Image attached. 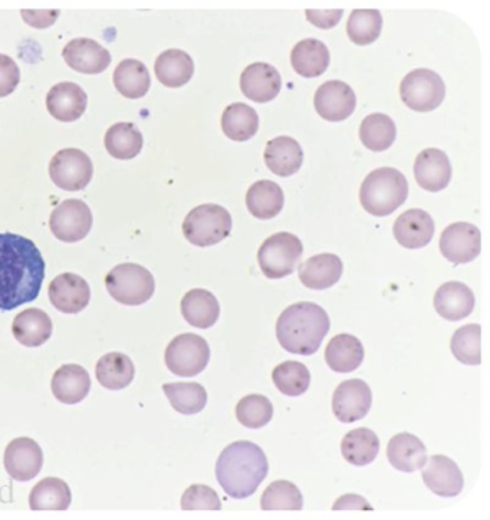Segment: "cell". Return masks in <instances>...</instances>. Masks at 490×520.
<instances>
[{"mask_svg":"<svg viewBox=\"0 0 490 520\" xmlns=\"http://www.w3.org/2000/svg\"><path fill=\"white\" fill-rule=\"evenodd\" d=\"M45 260L31 239L0 233V311H13L41 294Z\"/></svg>","mask_w":490,"mask_h":520,"instance_id":"1","label":"cell"},{"mask_svg":"<svg viewBox=\"0 0 490 520\" xmlns=\"http://www.w3.org/2000/svg\"><path fill=\"white\" fill-rule=\"evenodd\" d=\"M268 472L269 463L265 453L251 441L230 444L216 463L217 482L232 499H246L255 495Z\"/></svg>","mask_w":490,"mask_h":520,"instance_id":"2","label":"cell"},{"mask_svg":"<svg viewBox=\"0 0 490 520\" xmlns=\"http://www.w3.org/2000/svg\"><path fill=\"white\" fill-rule=\"evenodd\" d=\"M327 311L314 302L288 306L276 322V338L284 350L297 355H314L330 331Z\"/></svg>","mask_w":490,"mask_h":520,"instance_id":"3","label":"cell"},{"mask_svg":"<svg viewBox=\"0 0 490 520\" xmlns=\"http://www.w3.org/2000/svg\"><path fill=\"white\" fill-rule=\"evenodd\" d=\"M409 196V183L401 171L383 167L371 171L361 184L360 200L370 215L390 216Z\"/></svg>","mask_w":490,"mask_h":520,"instance_id":"4","label":"cell"},{"mask_svg":"<svg viewBox=\"0 0 490 520\" xmlns=\"http://www.w3.org/2000/svg\"><path fill=\"white\" fill-rule=\"evenodd\" d=\"M232 216L219 204L194 207L183 222L184 238L194 246L207 248L222 242L232 232Z\"/></svg>","mask_w":490,"mask_h":520,"instance_id":"5","label":"cell"},{"mask_svg":"<svg viewBox=\"0 0 490 520\" xmlns=\"http://www.w3.org/2000/svg\"><path fill=\"white\" fill-rule=\"evenodd\" d=\"M105 286L115 301L127 306L146 304L156 291L151 272L137 263L115 266L105 278Z\"/></svg>","mask_w":490,"mask_h":520,"instance_id":"6","label":"cell"},{"mask_svg":"<svg viewBox=\"0 0 490 520\" xmlns=\"http://www.w3.org/2000/svg\"><path fill=\"white\" fill-rule=\"evenodd\" d=\"M302 253L304 246L297 236L288 232L275 233L259 249V266L266 278H286L294 273Z\"/></svg>","mask_w":490,"mask_h":520,"instance_id":"7","label":"cell"},{"mask_svg":"<svg viewBox=\"0 0 490 520\" xmlns=\"http://www.w3.org/2000/svg\"><path fill=\"white\" fill-rule=\"evenodd\" d=\"M400 95L410 110L430 113L445 100V82L432 69H414L401 81Z\"/></svg>","mask_w":490,"mask_h":520,"instance_id":"8","label":"cell"},{"mask_svg":"<svg viewBox=\"0 0 490 520\" xmlns=\"http://www.w3.org/2000/svg\"><path fill=\"white\" fill-rule=\"evenodd\" d=\"M167 368L179 377H196L205 371L210 360V347L196 334L177 335L167 347Z\"/></svg>","mask_w":490,"mask_h":520,"instance_id":"9","label":"cell"},{"mask_svg":"<svg viewBox=\"0 0 490 520\" xmlns=\"http://www.w3.org/2000/svg\"><path fill=\"white\" fill-rule=\"evenodd\" d=\"M92 174L94 166L90 157L78 148L58 151L49 164L51 180L55 186L67 192H80L85 189L90 184Z\"/></svg>","mask_w":490,"mask_h":520,"instance_id":"10","label":"cell"},{"mask_svg":"<svg viewBox=\"0 0 490 520\" xmlns=\"http://www.w3.org/2000/svg\"><path fill=\"white\" fill-rule=\"evenodd\" d=\"M55 238L65 243H77L87 238L92 227V213L82 200H65L55 207L49 219Z\"/></svg>","mask_w":490,"mask_h":520,"instance_id":"11","label":"cell"},{"mask_svg":"<svg viewBox=\"0 0 490 520\" xmlns=\"http://www.w3.org/2000/svg\"><path fill=\"white\" fill-rule=\"evenodd\" d=\"M482 233L475 225L459 222L447 226L440 238V252L455 265L470 263L480 255Z\"/></svg>","mask_w":490,"mask_h":520,"instance_id":"12","label":"cell"},{"mask_svg":"<svg viewBox=\"0 0 490 520\" xmlns=\"http://www.w3.org/2000/svg\"><path fill=\"white\" fill-rule=\"evenodd\" d=\"M5 469L16 482H29L41 472L44 453L41 446L29 437H18L5 450Z\"/></svg>","mask_w":490,"mask_h":520,"instance_id":"13","label":"cell"},{"mask_svg":"<svg viewBox=\"0 0 490 520\" xmlns=\"http://www.w3.org/2000/svg\"><path fill=\"white\" fill-rule=\"evenodd\" d=\"M373 404L371 388L363 380H347L338 385L332 397V411L341 423L364 419Z\"/></svg>","mask_w":490,"mask_h":520,"instance_id":"14","label":"cell"},{"mask_svg":"<svg viewBox=\"0 0 490 520\" xmlns=\"http://www.w3.org/2000/svg\"><path fill=\"white\" fill-rule=\"evenodd\" d=\"M315 110L331 123L347 120L357 107V97L350 85L342 81H328L315 92Z\"/></svg>","mask_w":490,"mask_h":520,"instance_id":"15","label":"cell"},{"mask_svg":"<svg viewBox=\"0 0 490 520\" xmlns=\"http://www.w3.org/2000/svg\"><path fill=\"white\" fill-rule=\"evenodd\" d=\"M49 301L62 314H80L90 304L88 282L75 273L59 275L49 285Z\"/></svg>","mask_w":490,"mask_h":520,"instance_id":"16","label":"cell"},{"mask_svg":"<svg viewBox=\"0 0 490 520\" xmlns=\"http://www.w3.org/2000/svg\"><path fill=\"white\" fill-rule=\"evenodd\" d=\"M414 176L417 184L426 192H442L452 180V164L445 151L426 148L417 156Z\"/></svg>","mask_w":490,"mask_h":520,"instance_id":"17","label":"cell"},{"mask_svg":"<svg viewBox=\"0 0 490 520\" xmlns=\"http://www.w3.org/2000/svg\"><path fill=\"white\" fill-rule=\"evenodd\" d=\"M62 57L68 67L81 74H101L111 64L110 52L90 38L72 39L65 45Z\"/></svg>","mask_w":490,"mask_h":520,"instance_id":"18","label":"cell"},{"mask_svg":"<svg viewBox=\"0 0 490 520\" xmlns=\"http://www.w3.org/2000/svg\"><path fill=\"white\" fill-rule=\"evenodd\" d=\"M282 80L278 69L265 62L249 65L240 75V90L249 100L265 104L281 92Z\"/></svg>","mask_w":490,"mask_h":520,"instance_id":"19","label":"cell"},{"mask_svg":"<svg viewBox=\"0 0 490 520\" xmlns=\"http://www.w3.org/2000/svg\"><path fill=\"white\" fill-rule=\"evenodd\" d=\"M87 92L74 82H61L48 92L46 108L55 120L61 123H74L80 120L87 110Z\"/></svg>","mask_w":490,"mask_h":520,"instance_id":"20","label":"cell"},{"mask_svg":"<svg viewBox=\"0 0 490 520\" xmlns=\"http://www.w3.org/2000/svg\"><path fill=\"white\" fill-rule=\"evenodd\" d=\"M424 485L442 498H455L465 486L462 470L447 456H433L423 470Z\"/></svg>","mask_w":490,"mask_h":520,"instance_id":"21","label":"cell"},{"mask_svg":"<svg viewBox=\"0 0 490 520\" xmlns=\"http://www.w3.org/2000/svg\"><path fill=\"white\" fill-rule=\"evenodd\" d=\"M433 217L422 209H410L394 223V238L406 249H422L432 242Z\"/></svg>","mask_w":490,"mask_h":520,"instance_id":"22","label":"cell"},{"mask_svg":"<svg viewBox=\"0 0 490 520\" xmlns=\"http://www.w3.org/2000/svg\"><path fill=\"white\" fill-rule=\"evenodd\" d=\"M434 308L447 321H462L475 309V295L465 283L447 282L437 289Z\"/></svg>","mask_w":490,"mask_h":520,"instance_id":"23","label":"cell"},{"mask_svg":"<svg viewBox=\"0 0 490 520\" xmlns=\"http://www.w3.org/2000/svg\"><path fill=\"white\" fill-rule=\"evenodd\" d=\"M344 271L342 260L334 253L312 256L299 265V279L309 289L324 291L340 281Z\"/></svg>","mask_w":490,"mask_h":520,"instance_id":"24","label":"cell"},{"mask_svg":"<svg viewBox=\"0 0 490 520\" xmlns=\"http://www.w3.org/2000/svg\"><path fill=\"white\" fill-rule=\"evenodd\" d=\"M51 388L61 403L69 406L81 403L91 390L90 374L78 364L62 365L52 377Z\"/></svg>","mask_w":490,"mask_h":520,"instance_id":"25","label":"cell"},{"mask_svg":"<svg viewBox=\"0 0 490 520\" xmlns=\"http://www.w3.org/2000/svg\"><path fill=\"white\" fill-rule=\"evenodd\" d=\"M265 164L279 177L294 176L304 163V151L292 137H276L266 144Z\"/></svg>","mask_w":490,"mask_h":520,"instance_id":"26","label":"cell"},{"mask_svg":"<svg viewBox=\"0 0 490 520\" xmlns=\"http://www.w3.org/2000/svg\"><path fill=\"white\" fill-rule=\"evenodd\" d=\"M387 457L394 469L413 473L426 466L427 449L419 437L410 433H400L388 443Z\"/></svg>","mask_w":490,"mask_h":520,"instance_id":"27","label":"cell"},{"mask_svg":"<svg viewBox=\"0 0 490 520\" xmlns=\"http://www.w3.org/2000/svg\"><path fill=\"white\" fill-rule=\"evenodd\" d=\"M52 321L42 309L29 308L16 315L12 324L13 337L25 347L44 345L52 335Z\"/></svg>","mask_w":490,"mask_h":520,"instance_id":"28","label":"cell"},{"mask_svg":"<svg viewBox=\"0 0 490 520\" xmlns=\"http://www.w3.org/2000/svg\"><path fill=\"white\" fill-rule=\"evenodd\" d=\"M180 306H182L183 318L194 328H212L220 317L219 301L206 289H192L187 292Z\"/></svg>","mask_w":490,"mask_h":520,"instance_id":"29","label":"cell"},{"mask_svg":"<svg viewBox=\"0 0 490 520\" xmlns=\"http://www.w3.org/2000/svg\"><path fill=\"white\" fill-rule=\"evenodd\" d=\"M291 64L301 77L317 78L330 67V51L318 39H304L292 49Z\"/></svg>","mask_w":490,"mask_h":520,"instance_id":"30","label":"cell"},{"mask_svg":"<svg viewBox=\"0 0 490 520\" xmlns=\"http://www.w3.org/2000/svg\"><path fill=\"white\" fill-rule=\"evenodd\" d=\"M325 361L335 373H353L363 364V344L354 335H337V337L332 338L327 350H325Z\"/></svg>","mask_w":490,"mask_h":520,"instance_id":"31","label":"cell"},{"mask_svg":"<svg viewBox=\"0 0 490 520\" xmlns=\"http://www.w3.org/2000/svg\"><path fill=\"white\" fill-rule=\"evenodd\" d=\"M284 203V192L275 181H256L246 193V206L256 219H274L284 209Z\"/></svg>","mask_w":490,"mask_h":520,"instance_id":"32","label":"cell"},{"mask_svg":"<svg viewBox=\"0 0 490 520\" xmlns=\"http://www.w3.org/2000/svg\"><path fill=\"white\" fill-rule=\"evenodd\" d=\"M157 80L167 88H180L192 80L194 62L187 52L169 49L156 59L154 65Z\"/></svg>","mask_w":490,"mask_h":520,"instance_id":"33","label":"cell"},{"mask_svg":"<svg viewBox=\"0 0 490 520\" xmlns=\"http://www.w3.org/2000/svg\"><path fill=\"white\" fill-rule=\"evenodd\" d=\"M136 368L133 361L121 352L105 354L97 362L95 377L107 390H123L133 383Z\"/></svg>","mask_w":490,"mask_h":520,"instance_id":"34","label":"cell"},{"mask_svg":"<svg viewBox=\"0 0 490 520\" xmlns=\"http://www.w3.org/2000/svg\"><path fill=\"white\" fill-rule=\"evenodd\" d=\"M114 85L128 100L143 98L151 87L149 69L137 59H124L115 68Z\"/></svg>","mask_w":490,"mask_h":520,"instance_id":"35","label":"cell"},{"mask_svg":"<svg viewBox=\"0 0 490 520\" xmlns=\"http://www.w3.org/2000/svg\"><path fill=\"white\" fill-rule=\"evenodd\" d=\"M341 452L344 459L353 466H367L373 463L380 453V439L374 431L360 427L350 431L342 439Z\"/></svg>","mask_w":490,"mask_h":520,"instance_id":"36","label":"cell"},{"mask_svg":"<svg viewBox=\"0 0 490 520\" xmlns=\"http://www.w3.org/2000/svg\"><path fill=\"white\" fill-rule=\"evenodd\" d=\"M108 154L117 160H131L143 150V134L136 125L117 123L108 128L104 138Z\"/></svg>","mask_w":490,"mask_h":520,"instance_id":"37","label":"cell"},{"mask_svg":"<svg viewBox=\"0 0 490 520\" xmlns=\"http://www.w3.org/2000/svg\"><path fill=\"white\" fill-rule=\"evenodd\" d=\"M222 128L226 137L233 141L251 140L259 128L258 113L243 102H235L222 115Z\"/></svg>","mask_w":490,"mask_h":520,"instance_id":"38","label":"cell"},{"mask_svg":"<svg viewBox=\"0 0 490 520\" xmlns=\"http://www.w3.org/2000/svg\"><path fill=\"white\" fill-rule=\"evenodd\" d=\"M71 502V489L58 477H46L41 480L29 496V506L32 510H67Z\"/></svg>","mask_w":490,"mask_h":520,"instance_id":"39","label":"cell"},{"mask_svg":"<svg viewBox=\"0 0 490 520\" xmlns=\"http://www.w3.org/2000/svg\"><path fill=\"white\" fill-rule=\"evenodd\" d=\"M397 137V128L391 117L386 114H371L365 117L360 127V138L368 150L386 151L393 146Z\"/></svg>","mask_w":490,"mask_h":520,"instance_id":"40","label":"cell"},{"mask_svg":"<svg viewBox=\"0 0 490 520\" xmlns=\"http://www.w3.org/2000/svg\"><path fill=\"white\" fill-rule=\"evenodd\" d=\"M164 394L177 413L192 416L200 413L207 404L205 387L197 383H174L163 385Z\"/></svg>","mask_w":490,"mask_h":520,"instance_id":"41","label":"cell"},{"mask_svg":"<svg viewBox=\"0 0 490 520\" xmlns=\"http://www.w3.org/2000/svg\"><path fill=\"white\" fill-rule=\"evenodd\" d=\"M383 29V16L377 9H355L347 23V34L357 45L376 42Z\"/></svg>","mask_w":490,"mask_h":520,"instance_id":"42","label":"cell"},{"mask_svg":"<svg viewBox=\"0 0 490 520\" xmlns=\"http://www.w3.org/2000/svg\"><path fill=\"white\" fill-rule=\"evenodd\" d=\"M272 380H274L276 388L285 396L298 397L307 393L309 384H311V374L301 362L286 361L275 368Z\"/></svg>","mask_w":490,"mask_h":520,"instance_id":"43","label":"cell"},{"mask_svg":"<svg viewBox=\"0 0 490 520\" xmlns=\"http://www.w3.org/2000/svg\"><path fill=\"white\" fill-rule=\"evenodd\" d=\"M480 338H482V328L478 324H470L457 329L450 342V348H452L456 360L466 365L482 364Z\"/></svg>","mask_w":490,"mask_h":520,"instance_id":"44","label":"cell"},{"mask_svg":"<svg viewBox=\"0 0 490 520\" xmlns=\"http://www.w3.org/2000/svg\"><path fill=\"white\" fill-rule=\"evenodd\" d=\"M262 510H301L304 498L301 490L292 482L278 480L266 487L261 499Z\"/></svg>","mask_w":490,"mask_h":520,"instance_id":"45","label":"cell"},{"mask_svg":"<svg viewBox=\"0 0 490 520\" xmlns=\"http://www.w3.org/2000/svg\"><path fill=\"white\" fill-rule=\"evenodd\" d=\"M274 416V407L268 398L251 394L243 397L236 407V417L242 426L248 429H262Z\"/></svg>","mask_w":490,"mask_h":520,"instance_id":"46","label":"cell"},{"mask_svg":"<svg viewBox=\"0 0 490 520\" xmlns=\"http://www.w3.org/2000/svg\"><path fill=\"white\" fill-rule=\"evenodd\" d=\"M183 510H220L222 500L219 495L206 485H192L184 492L182 498Z\"/></svg>","mask_w":490,"mask_h":520,"instance_id":"47","label":"cell"},{"mask_svg":"<svg viewBox=\"0 0 490 520\" xmlns=\"http://www.w3.org/2000/svg\"><path fill=\"white\" fill-rule=\"evenodd\" d=\"M21 81L18 65L8 55L0 54V98L8 97Z\"/></svg>","mask_w":490,"mask_h":520,"instance_id":"48","label":"cell"},{"mask_svg":"<svg viewBox=\"0 0 490 520\" xmlns=\"http://www.w3.org/2000/svg\"><path fill=\"white\" fill-rule=\"evenodd\" d=\"M342 11H307L308 21L322 29L334 28L340 22Z\"/></svg>","mask_w":490,"mask_h":520,"instance_id":"49","label":"cell"},{"mask_svg":"<svg viewBox=\"0 0 490 520\" xmlns=\"http://www.w3.org/2000/svg\"><path fill=\"white\" fill-rule=\"evenodd\" d=\"M334 510H368V512H373V506L367 502L363 498V496L358 495H345L341 496L340 499L335 502V505L332 506Z\"/></svg>","mask_w":490,"mask_h":520,"instance_id":"50","label":"cell"}]
</instances>
